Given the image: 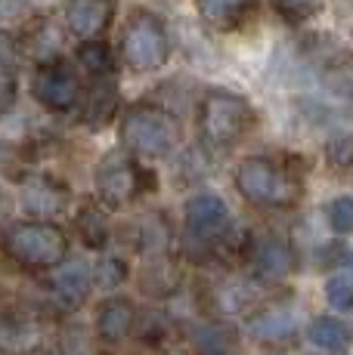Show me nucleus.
<instances>
[{"label": "nucleus", "instance_id": "nucleus-1", "mask_svg": "<svg viewBox=\"0 0 353 355\" xmlns=\"http://www.w3.org/2000/svg\"><path fill=\"white\" fill-rule=\"evenodd\" d=\"M6 257L25 269H56L69 254V238L50 220L13 223L3 235Z\"/></svg>", "mask_w": 353, "mask_h": 355}, {"label": "nucleus", "instance_id": "nucleus-2", "mask_svg": "<svg viewBox=\"0 0 353 355\" xmlns=\"http://www.w3.org/2000/svg\"><path fill=\"white\" fill-rule=\"evenodd\" d=\"M254 121V108L248 105V99L227 90L205 93V99L199 105L202 139L211 148H233L236 142H242V136H248Z\"/></svg>", "mask_w": 353, "mask_h": 355}, {"label": "nucleus", "instance_id": "nucleus-3", "mask_svg": "<svg viewBox=\"0 0 353 355\" xmlns=\"http://www.w3.org/2000/svg\"><path fill=\"white\" fill-rule=\"evenodd\" d=\"M236 186L257 207H291L301 198V182L291 170L267 158H248L236 170Z\"/></svg>", "mask_w": 353, "mask_h": 355}, {"label": "nucleus", "instance_id": "nucleus-4", "mask_svg": "<svg viewBox=\"0 0 353 355\" xmlns=\"http://www.w3.org/2000/svg\"><path fill=\"white\" fill-rule=\"evenodd\" d=\"M121 139L142 158H165L180 139V127L165 108L142 102L127 108V114L121 118Z\"/></svg>", "mask_w": 353, "mask_h": 355}, {"label": "nucleus", "instance_id": "nucleus-5", "mask_svg": "<svg viewBox=\"0 0 353 355\" xmlns=\"http://www.w3.org/2000/svg\"><path fill=\"white\" fill-rule=\"evenodd\" d=\"M167 53H171V40H167L165 22L149 10H133L121 31L124 62L133 71H155L167 62Z\"/></svg>", "mask_w": 353, "mask_h": 355}, {"label": "nucleus", "instance_id": "nucleus-6", "mask_svg": "<svg viewBox=\"0 0 353 355\" xmlns=\"http://www.w3.org/2000/svg\"><path fill=\"white\" fill-rule=\"evenodd\" d=\"M183 229H186L189 250H195V254H211V250H217V244H223V238L229 232L227 201L217 195H195L186 204Z\"/></svg>", "mask_w": 353, "mask_h": 355}, {"label": "nucleus", "instance_id": "nucleus-7", "mask_svg": "<svg viewBox=\"0 0 353 355\" xmlns=\"http://www.w3.org/2000/svg\"><path fill=\"white\" fill-rule=\"evenodd\" d=\"M31 96L50 112H72L81 102V78L65 59L53 56L38 62L31 74Z\"/></svg>", "mask_w": 353, "mask_h": 355}, {"label": "nucleus", "instance_id": "nucleus-8", "mask_svg": "<svg viewBox=\"0 0 353 355\" xmlns=\"http://www.w3.org/2000/svg\"><path fill=\"white\" fill-rule=\"evenodd\" d=\"M146 173L137 167V161L127 152H108L103 155L97 167V192L106 207H124L142 192Z\"/></svg>", "mask_w": 353, "mask_h": 355}, {"label": "nucleus", "instance_id": "nucleus-9", "mask_svg": "<svg viewBox=\"0 0 353 355\" xmlns=\"http://www.w3.org/2000/svg\"><path fill=\"white\" fill-rule=\"evenodd\" d=\"M65 204H69V189L53 176L38 173L22 189V207L31 220H50L59 210H65Z\"/></svg>", "mask_w": 353, "mask_h": 355}, {"label": "nucleus", "instance_id": "nucleus-10", "mask_svg": "<svg viewBox=\"0 0 353 355\" xmlns=\"http://www.w3.org/2000/svg\"><path fill=\"white\" fill-rule=\"evenodd\" d=\"M115 16V0H65V28L74 37H99Z\"/></svg>", "mask_w": 353, "mask_h": 355}, {"label": "nucleus", "instance_id": "nucleus-11", "mask_svg": "<svg viewBox=\"0 0 353 355\" xmlns=\"http://www.w3.org/2000/svg\"><path fill=\"white\" fill-rule=\"evenodd\" d=\"M90 284H93V272L87 269V263L74 259V263H59L56 272L50 275V293L56 297V303L69 306H81L90 293Z\"/></svg>", "mask_w": 353, "mask_h": 355}, {"label": "nucleus", "instance_id": "nucleus-12", "mask_svg": "<svg viewBox=\"0 0 353 355\" xmlns=\"http://www.w3.org/2000/svg\"><path fill=\"white\" fill-rule=\"evenodd\" d=\"M248 263L267 282H282L295 266V257H291L288 244L279 241V238H257L248 248Z\"/></svg>", "mask_w": 353, "mask_h": 355}, {"label": "nucleus", "instance_id": "nucleus-13", "mask_svg": "<svg viewBox=\"0 0 353 355\" xmlns=\"http://www.w3.org/2000/svg\"><path fill=\"white\" fill-rule=\"evenodd\" d=\"M81 112L90 127H106L118 112V84L112 74L90 78V87L81 93Z\"/></svg>", "mask_w": 353, "mask_h": 355}, {"label": "nucleus", "instance_id": "nucleus-14", "mask_svg": "<svg viewBox=\"0 0 353 355\" xmlns=\"http://www.w3.org/2000/svg\"><path fill=\"white\" fill-rule=\"evenodd\" d=\"M133 322H137V309L127 297H108L97 309V334L106 343H121L133 331Z\"/></svg>", "mask_w": 353, "mask_h": 355}, {"label": "nucleus", "instance_id": "nucleus-15", "mask_svg": "<svg viewBox=\"0 0 353 355\" xmlns=\"http://www.w3.org/2000/svg\"><path fill=\"white\" fill-rule=\"evenodd\" d=\"M22 59V46L13 34L0 31V118L13 112L16 105V71Z\"/></svg>", "mask_w": 353, "mask_h": 355}, {"label": "nucleus", "instance_id": "nucleus-16", "mask_svg": "<svg viewBox=\"0 0 353 355\" xmlns=\"http://www.w3.org/2000/svg\"><path fill=\"white\" fill-rule=\"evenodd\" d=\"M254 0H199V12L214 31H233L251 16Z\"/></svg>", "mask_w": 353, "mask_h": 355}, {"label": "nucleus", "instance_id": "nucleus-17", "mask_svg": "<svg viewBox=\"0 0 353 355\" xmlns=\"http://www.w3.org/2000/svg\"><path fill=\"white\" fill-rule=\"evenodd\" d=\"M189 343L199 355H233L236 331L223 322H202L189 331Z\"/></svg>", "mask_w": 353, "mask_h": 355}, {"label": "nucleus", "instance_id": "nucleus-18", "mask_svg": "<svg viewBox=\"0 0 353 355\" xmlns=\"http://www.w3.org/2000/svg\"><path fill=\"white\" fill-rule=\"evenodd\" d=\"M140 288L149 293V297H171L180 288V269L171 263V259H152L146 269L140 272Z\"/></svg>", "mask_w": 353, "mask_h": 355}, {"label": "nucleus", "instance_id": "nucleus-19", "mask_svg": "<svg viewBox=\"0 0 353 355\" xmlns=\"http://www.w3.org/2000/svg\"><path fill=\"white\" fill-rule=\"evenodd\" d=\"M74 229H78L81 241H84L87 248H97V250L106 248V244H108V235H112L106 210L99 207V204H90V201H87L84 207L78 210V216H74Z\"/></svg>", "mask_w": 353, "mask_h": 355}, {"label": "nucleus", "instance_id": "nucleus-20", "mask_svg": "<svg viewBox=\"0 0 353 355\" xmlns=\"http://www.w3.org/2000/svg\"><path fill=\"white\" fill-rule=\"evenodd\" d=\"M78 62L84 68L90 78H106V74H115V56H112V46L99 37L90 40H81L78 46Z\"/></svg>", "mask_w": 353, "mask_h": 355}, {"label": "nucleus", "instance_id": "nucleus-21", "mask_svg": "<svg viewBox=\"0 0 353 355\" xmlns=\"http://www.w3.org/2000/svg\"><path fill=\"white\" fill-rule=\"evenodd\" d=\"M310 340H313V346H319V349L338 352L350 343V327L344 322H338V318L322 315L310 324Z\"/></svg>", "mask_w": 353, "mask_h": 355}, {"label": "nucleus", "instance_id": "nucleus-22", "mask_svg": "<svg viewBox=\"0 0 353 355\" xmlns=\"http://www.w3.org/2000/svg\"><path fill=\"white\" fill-rule=\"evenodd\" d=\"M137 244H140V250H146V254H161V250L171 244V223L158 214L146 216V220L140 223V241Z\"/></svg>", "mask_w": 353, "mask_h": 355}, {"label": "nucleus", "instance_id": "nucleus-23", "mask_svg": "<svg viewBox=\"0 0 353 355\" xmlns=\"http://www.w3.org/2000/svg\"><path fill=\"white\" fill-rule=\"evenodd\" d=\"M270 3L288 22H307L310 16H316L322 10V0H270Z\"/></svg>", "mask_w": 353, "mask_h": 355}, {"label": "nucleus", "instance_id": "nucleus-24", "mask_svg": "<svg viewBox=\"0 0 353 355\" xmlns=\"http://www.w3.org/2000/svg\"><path fill=\"white\" fill-rule=\"evenodd\" d=\"M325 297H329V303L335 306V309H341V312L353 309V278H347V275H335V278H329Z\"/></svg>", "mask_w": 353, "mask_h": 355}, {"label": "nucleus", "instance_id": "nucleus-25", "mask_svg": "<svg viewBox=\"0 0 353 355\" xmlns=\"http://www.w3.org/2000/svg\"><path fill=\"white\" fill-rule=\"evenodd\" d=\"M329 223L338 235H350L353 232V198H335L329 204Z\"/></svg>", "mask_w": 353, "mask_h": 355}, {"label": "nucleus", "instance_id": "nucleus-26", "mask_svg": "<svg viewBox=\"0 0 353 355\" xmlns=\"http://www.w3.org/2000/svg\"><path fill=\"white\" fill-rule=\"evenodd\" d=\"M325 158H329L331 167H353V133H341L335 139H329Z\"/></svg>", "mask_w": 353, "mask_h": 355}, {"label": "nucleus", "instance_id": "nucleus-27", "mask_svg": "<svg viewBox=\"0 0 353 355\" xmlns=\"http://www.w3.org/2000/svg\"><path fill=\"white\" fill-rule=\"evenodd\" d=\"M325 84L338 93V96H350L353 99V62H338L325 71Z\"/></svg>", "mask_w": 353, "mask_h": 355}, {"label": "nucleus", "instance_id": "nucleus-28", "mask_svg": "<svg viewBox=\"0 0 353 355\" xmlns=\"http://www.w3.org/2000/svg\"><path fill=\"white\" fill-rule=\"evenodd\" d=\"M124 278H127V266L121 263V259H103L99 269L93 272V282L106 284V288H118Z\"/></svg>", "mask_w": 353, "mask_h": 355}, {"label": "nucleus", "instance_id": "nucleus-29", "mask_svg": "<svg viewBox=\"0 0 353 355\" xmlns=\"http://www.w3.org/2000/svg\"><path fill=\"white\" fill-rule=\"evenodd\" d=\"M350 269H353V254H350Z\"/></svg>", "mask_w": 353, "mask_h": 355}, {"label": "nucleus", "instance_id": "nucleus-30", "mask_svg": "<svg viewBox=\"0 0 353 355\" xmlns=\"http://www.w3.org/2000/svg\"><path fill=\"white\" fill-rule=\"evenodd\" d=\"M31 355H47V352H31Z\"/></svg>", "mask_w": 353, "mask_h": 355}]
</instances>
